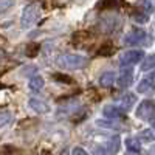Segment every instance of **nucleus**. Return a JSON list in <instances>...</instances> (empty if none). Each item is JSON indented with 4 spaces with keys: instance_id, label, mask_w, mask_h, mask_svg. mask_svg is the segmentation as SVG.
Segmentation results:
<instances>
[{
    "instance_id": "f257e3e1",
    "label": "nucleus",
    "mask_w": 155,
    "mask_h": 155,
    "mask_svg": "<svg viewBox=\"0 0 155 155\" xmlns=\"http://www.w3.org/2000/svg\"><path fill=\"white\" fill-rule=\"evenodd\" d=\"M87 62H88V59L79 53H64L61 56H56V64L61 68L78 70V68L85 67Z\"/></svg>"
},
{
    "instance_id": "f03ea898",
    "label": "nucleus",
    "mask_w": 155,
    "mask_h": 155,
    "mask_svg": "<svg viewBox=\"0 0 155 155\" xmlns=\"http://www.w3.org/2000/svg\"><path fill=\"white\" fill-rule=\"evenodd\" d=\"M39 19H41V6H39L37 3H30L22 11L20 25L23 28H31L33 25L37 23Z\"/></svg>"
},
{
    "instance_id": "7ed1b4c3",
    "label": "nucleus",
    "mask_w": 155,
    "mask_h": 155,
    "mask_svg": "<svg viewBox=\"0 0 155 155\" xmlns=\"http://www.w3.org/2000/svg\"><path fill=\"white\" fill-rule=\"evenodd\" d=\"M146 56H144V51L141 50H129L126 53H123L120 56V65L121 67H132L135 64L141 62Z\"/></svg>"
},
{
    "instance_id": "20e7f679",
    "label": "nucleus",
    "mask_w": 155,
    "mask_h": 155,
    "mask_svg": "<svg viewBox=\"0 0 155 155\" xmlns=\"http://www.w3.org/2000/svg\"><path fill=\"white\" fill-rule=\"evenodd\" d=\"M137 116L140 120L149 121L153 124V101L152 99H144L137 109Z\"/></svg>"
},
{
    "instance_id": "39448f33",
    "label": "nucleus",
    "mask_w": 155,
    "mask_h": 155,
    "mask_svg": "<svg viewBox=\"0 0 155 155\" xmlns=\"http://www.w3.org/2000/svg\"><path fill=\"white\" fill-rule=\"evenodd\" d=\"M146 41V31L141 28H132L124 36V44L126 45H138Z\"/></svg>"
},
{
    "instance_id": "423d86ee",
    "label": "nucleus",
    "mask_w": 155,
    "mask_h": 155,
    "mask_svg": "<svg viewBox=\"0 0 155 155\" xmlns=\"http://www.w3.org/2000/svg\"><path fill=\"white\" fill-rule=\"evenodd\" d=\"M135 102H137V95L135 93H124L120 98H116V104H118L116 107H120L123 112H127L135 106Z\"/></svg>"
},
{
    "instance_id": "0eeeda50",
    "label": "nucleus",
    "mask_w": 155,
    "mask_h": 155,
    "mask_svg": "<svg viewBox=\"0 0 155 155\" xmlns=\"http://www.w3.org/2000/svg\"><path fill=\"white\" fill-rule=\"evenodd\" d=\"M102 113L107 120L110 121H120V120H126V112H123L120 107L116 106H106L102 109Z\"/></svg>"
},
{
    "instance_id": "6e6552de",
    "label": "nucleus",
    "mask_w": 155,
    "mask_h": 155,
    "mask_svg": "<svg viewBox=\"0 0 155 155\" xmlns=\"http://www.w3.org/2000/svg\"><path fill=\"white\" fill-rule=\"evenodd\" d=\"M115 81H116V84H118L120 88H127L129 85L132 84V81H134V70L132 68L123 70L118 78H115Z\"/></svg>"
},
{
    "instance_id": "1a4fd4ad",
    "label": "nucleus",
    "mask_w": 155,
    "mask_h": 155,
    "mask_svg": "<svg viewBox=\"0 0 155 155\" xmlns=\"http://www.w3.org/2000/svg\"><path fill=\"white\" fill-rule=\"evenodd\" d=\"M28 106L31 110L37 112V113H48L51 110V107L48 106V102L42 101V99H37V98H31L28 101Z\"/></svg>"
},
{
    "instance_id": "9d476101",
    "label": "nucleus",
    "mask_w": 155,
    "mask_h": 155,
    "mask_svg": "<svg viewBox=\"0 0 155 155\" xmlns=\"http://www.w3.org/2000/svg\"><path fill=\"white\" fill-rule=\"evenodd\" d=\"M78 107H79V102H78L76 99H68V101L61 102L59 104V113L64 115V116H67V115L73 113Z\"/></svg>"
},
{
    "instance_id": "9b49d317",
    "label": "nucleus",
    "mask_w": 155,
    "mask_h": 155,
    "mask_svg": "<svg viewBox=\"0 0 155 155\" xmlns=\"http://www.w3.org/2000/svg\"><path fill=\"white\" fill-rule=\"evenodd\" d=\"M138 93H152L153 90V73H149L147 78H144L143 81L138 84Z\"/></svg>"
},
{
    "instance_id": "f8f14e48",
    "label": "nucleus",
    "mask_w": 155,
    "mask_h": 155,
    "mask_svg": "<svg viewBox=\"0 0 155 155\" xmlns=\"http://www.w3.org/2000/svg\"><path fill=\"white\" fill-rule=\"evenodd\" d=\"M44 85H45V81H44L42 76H31L30 78L28 87H30V90H31L33 93H39L44 88Z\"/></svg>"
},
{
    "instance_id": "ddd939ff",
    "label": "nucleus",
    "mask_w": 155,
    "mask_h": 155,
    "mask_svg": "<svg viewBox=\"0 0 155 155\" xmlns=\"http://www.w3.org/2000/svg\"><path fill=\"white\" fill-rule=\"evenodd\" d=\"M113 82H115V73H113V71H104V73L99 76V85H101V87L107 88V87H110Z\"/></svg>"
},
{
    "instance_id": "4468645a",
    "label": "nucleus",
    "mask_w": 155,
    "mask_h": 155,
    "mask_svg": "<svg viewBox=\"0 0 155 155\" xmlns=\"http://www.w3.org/2000/svg\"><path fill=\"white\" fill-rule=\"evenodd\" d=\"M126 146H127V150L132 152V153H138L141 150V143H140L138 138H127Z\"/></svg>"
},
{
    "instance_id": "2eb2a0df",
    "label": "nucleus",
    "mask_w": 155,
    "mask_h": 155,
    "mask_svg": "<svg viewBox=\"0 0 155 155\" xmlns=\"http://www.w3.org/2000/svg\"><path fill=\"white\" fill-rule=\"evenodd\" d=\"M120 143H121L120 137H113V138L110 140L109 147H106V149H107V152H109V155H113V153H116V152L120 150Z\"/></svg>"
},
{
    "instance_id": "dca6fc26",
    "label": "nucleus",
    "mask_w": 155,
    "mask_h": 155,
    "mask_svg": "<svg viewBox=\"0 0 155 155\" xmlns=\"http://www.w3.org/2000/svg\"><path fill=\"white\" fill-rule=\"evenodd\" d=\"M96 126L106 127V129H118V127H120L116 123H113V121H110V120H98V121H96Z\"/></svg>"
},
{
    "instance_id": "f3484780",
    "label": "nucleus",
    "mask_w": 155,
    "mask_h": 155,
    "mask_svg": "<svg viewBox=\"0 0 155 155\" xmlns=\"http://www.w3.org/2000/svg\"><path fill=\"white\" fill-rule=\"evenodd\" d=\"M153 68V56L149 54L147 58H144V62H143V65H141V70L143 71H149Z\"/></svg>"
},
{
    "instance_id": "a211bd4d",
    "label": "nucleus",
    "mask_w": 155,
    "mask_h": 155,
    "mask_svg": "<svg viewBox=\"0 0 155 155\" xmlns=\"http://www.w3.org/2000/svg\"><path fill=\"white\" fill-rule=\"evenodd\" d=\"M14 6V0H0V14Z\"/></svg>"
},
{
    "instance_id": "6ab92c4d",
    "label": "nucleus",
    "mask_w": 155,
    "mask_h": 155,
    "mask_svg": "<svg viewBox=\"0 0 155 155\" xmlns=\"http://www.w3.org/2000/svg\"><path fill=\"white\" fill-rule=\"evenodd\" d=\"M11 121V112H0V127Z\"/></svg>"
},
{
    "instance_id": "aec40b11",
    "label": "nucleus",
    "mask_w": 155,
    "mask_h": 155,
    "mask_svg": "<svg viewBox=\"0 0 155 155\" xmlns=\"http://www.w3.org/2000/svg\"><path fill=\"white\" fill-rule=\"evenodd\" d=\"M132 19H134L135 22H138V23H146V22L149 20L147 16L143 14V12H134V14H132Z\"/></svg>"
},
{
    "instance_id": "412c9836",
    "label": "nucleus",
    "mask_w": 155,
    "mask_h": 155,
    "mask_svg": "<svg viewBox=\"0 0 155 155\" xmlns=\"http://www.w3.org/2000/svg\"><path fill=\"white\" fill-rule=\"evenodd\" d=\"M140 137L143 138L144 141H152V140H153V132L150 130V129H147V130H143V132H141Z\"/></svg>"
},
{
    "instance_id": "4be33fe9",
    "label": "nucleus",
    "mask_w": 155,
    "mask_h": 155,
    "mask_svg": "<svg viewBox=\"0 0 155 155\" xmlns=\"http://www.w3.org/2000/svg\"><path fill=\"white\" fill-rule=\"evenodd\" d=\"M93 155H109V152H107L106 147L96 146V147H93Z\"/></svg>"
},
{
    "instance_id": "5701e85b",
    "label": "nucleus",
    "mask_w": 155,
    "mask_h": 155,
    "mask_svg": "<svg viewBox=\"0 0 155 155\" xmlns=\"http://www.w3.org/2000/svg\"><path fill=\"white\" fill-rule=\"evenodd\" d=\"M71 155H88V153H87V150L82 149V147H74L73 152H71Z\"/></svg>"
},
{
    "instance_id": "b1692460",
    "label": "nucleus",
    "mask_w": 155,
    "mask_h": 155,
    "mask_svg": "<svg viewBox=\"0 0 155 155\" xmlns=\"http://www.w3.org/2000/svg\"><path fill=\"white\" fill-rule=\"evenodd\" d=\"M59 155H70V150H67V149H65V150H62Z\"/></svg>"
},
{
    "instance_id": "393cba45",
    "label": "nucleus",
    "mask_w": 155,
    "mask_h": 155,
    "mask_svg": "<svg viewBox=\"0 0 155 155\" xmlns=\"http://www.w3.org/2000/svg\"><path fill=\"white\" fill-rule=\"evenodd\" d=\"M144 155H150V153H144Z\"/></svg>"
}]
</instances>
